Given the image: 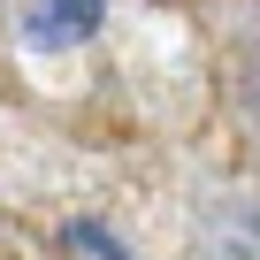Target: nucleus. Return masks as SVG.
Here are the masks:
<instances>
[{
  "label": "nucleus",
  "instance_id": "1",
  "mask_svg": "<svg viewBox=\"0 0 260 260\" xmlns=\"http://www.w3.org/2000/svg\"><path fill=\"white\" fill-rule=\"evenodd\" d=\"M199 260H260V199H245V191L214 199V214L199 230Z\"/></svg>",
  "mask_w": 260,
  "mask_h": 260
},
{
  "label": "nucleus",
  "instance_id": "2",
  "mask_svg": "<svg viewBox=\"0 0 260 260\" xmlns=\"http://www.w3.org/2000/svg\"><path fill=\"white\" fill-rule=\"evenodd\" d=\"M23 8H31V46L69 54V46H84V39L100 31L107 0H23Z\"/></svg>",
  "mask_w": 260,
  "mask_h": 260
},
{
  "label": "nucleus",
  "instance_id": "3",
  "mask_svg": "<svg viewBox=\"0 0 260 260\" xmlns=\"http://www.w3.org/2000/svg\"><path fill=\"white\" fill-rule=\"evenodd\" d=\"M69 237H77L84 252H100V260H130V252H122V237H107V230H92V222H77Z\"/></svg>",
  "mask_w": 260,
  "mask_h": 260
}]
</instances>
